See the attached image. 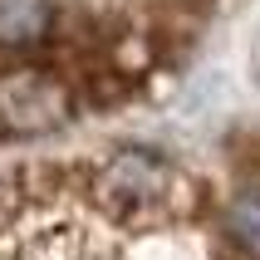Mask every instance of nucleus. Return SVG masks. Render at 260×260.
<instances>
[{
	"mask_svg": "<svg viewBox=\"0 0 260 260\" xmlns=\"http://www.w3.org/2000/svg\"><path fill=\"white\" fill-rule=\"evenodd\" d=\"M88 202L93 211L123 221V226H152L177 211H187V177L177 172L167 157L143 152V147H118L108 157H99L84 172Z\"/></svg>",
	"mask_w": 260,
	"mask_h": 260,
	"instance_id": "f257e3e1",
	"label": "nucleus"
},
{
	"mask_svg": "<svg viewBox=\"0 0 260 260\" xmlns=\"http://www.w3.org/2000/svg\"><path fill=\"white\" fill-rule=\"evenodd\" d=\"M74 113V88L54 69H15L0 79V123L10 133L54 128Z\"/></svg>",
	"mask_w": 260,
	"mask_h": 260,
	"instance_id": "f03ea898",
	"label": "nucleus"
},
{
	"mask_svg": "<svg viewBox=\"0 0 260 260\" xmlns=\"http://www.w3.org/2000/svg\"><path fill=\"white\" fill-rule=\"evenodd\" d=\"M54 29V0H0V49H40Z\"/></svg>",
	"mask_w": 260,
	"mask_h": 260,
	"instance_id": "7ed1b4c3",
	"label": "nucleus"
},
{
	"mask_svg": "<svg viewBox=\"0 0 260 260\" xmlns=\"http://www.w3.org/2000/svg\"><path fill=\"white\" fill-rule=\"evenodd\" d=\"M226 226H231V241H236V246L246 250L250 260H260V187H241L231 197Z\"/></svg>",
	"mask_w": 260,
	"mask_h": 260,
	"instance_id": "20e7f679",
	"label": "nucleus"
},
{
	"mask_svg": "<svg viewBox=\"0 0 260 260\" xmlns=\"http://www.w3.org/2000/svg\"><path fill=\"white\" fill-rule=\"evenodd\" d=\"M152 54H157V49H152V40H143V35H128V40H118L113 49H108V69L113 74H123V79H143L147 69H152Z\"/></svg>",
	"mask_w": 260,
	"mask_h": 260,
	"instance_id": "39448f33",
	"label": "nucleus"
}]
</instances>
